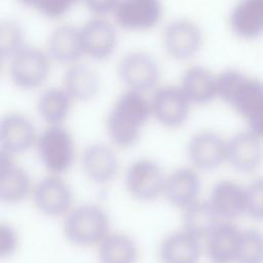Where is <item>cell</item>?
<instances>
[{
    "instance_id": "obj_1",
    "label": "cell",
    "mask_w": 263,
    "mask_h": 263,
    "mask_svg": "<svg viewBox=\"0 0 263 263\" xmlns=\"http://www.w3.org/2000/svg\"><path fill=\"white\" fill-rule=\"evenodd\" d=\"M150 116V101L143 92L127 89L117 98L107 115L106 128L110 140L119 148L133 146Z\"/></svg>"
},
{
    "instance_id": "obj_2",
    "label": "cell",
    "mask_w": 263,
    "mask_h": 263,
    "mask_svg": "<svg viewBox=\"0 0 263 263\" xmlns=\"http://www.w3.org/2000/svg\"><path fill=\"white\" fill-rule=\"evenodd\" d=\"M63 231L66 238L75 246L99 245L109 234V218L101 206L83 203L66 214Z\"/></svg>"
},
{
    "instance_id": "obj_3",
    "label": "cell",
    "mask_w": 263,
    "mask_h": 263,
    "mask_svg": "<svg viewBox=\"0 0 263 263\" xmlns=\"http://www.w3.org/2000/svg\"><path fill=\"white\" fill-rule=\"evenodd\" d=\"M36 149L40 162L52 175L67 172L74 162V140L61 124L46 127L37 138Z\"/></svg>"
},
{
    "instance_id": "obj_4",
    "label": "cell",
    "mask_w": 263,
    "mask_h": 263,
    "mask_svg": "<svg viewBox=\"0 0 263 263\" xmlns=\"http://www.w3.org/2000/svg\"><path fill=\"white\" fill-rule=\"evenodd\" d=\"M50 58L38 47L25 45L8 60V74L11 81L22 89L41 86L48 77Z\"/></svg>"
},
{
    "instance_id": "obj_5",
    "label": "cell",
    "mask_w": 263,
    "mask_h": 263,
    "mask_svg": "<svg viewBox=\"0 0 263 263\" xmlns=\"http://www.w3.org/2000/svg\"><path fill=\"white\" fill-rule=\"evenodd\" d=\"M166 176L160 164L149 158H140L126 170L125 187L136 199L150 201L163 194Z\"/></svg>"
},
{
    "instance_id": "obj_6",
    "label": "cell",
    "mask_w": 263,
    "mask_h": 263,
    "mask_svg": "<svg viewBox=\"0 0 263 263\" xmlns=\"http://www.w3.org/2000/svg\"><path fill=\"white\" fill-rule=\"evenodd\" d=\"M202 43V31L191 20H175L163 31V48L175 60L183 61L193 58L200 50Z\"/></svg>"
},
{
    "instance_id": "obj_7",
    "label": "cell",
    "mask_w": 263,
    "mask_h": 263,
    "mask_svg": "<svg viewBox=\"0 0 263 263\" xmlns=\"http://www.w3.org/2000/svg\"><path fill=\"white\" fill-rule=\"evenodd\" d=\"M118 74L127 89L144 92L156 86L160 70L157 62L150 54L133 51L121 59Z\"/></svg>"
},
{
    "instance_id": "obj_8",
    "label": "cell",
    "mask_w": 263,
    "mask_h": 263,
    "mask_svg": "<svg viewBox=\"0 0 263 263\" xmlns=\"http://www.w3.org/2000/svg\"><path fill=\"white\" fill-rule=\"evenodd\" d=\"M190 101L180 86L159 87L150 100L152 116L163 126L178 127L187 120Z\"/></svg>"
},
{
    "instance_id": "obj_9",
    "label": "cell",
    "mask_w": 263,
    "mask_h": 263,
    "mask_svg": "<svg viewBox=\"0 0 263 263\" xmlns=\"http://www.w3.org/2000/svg\"><path fill=\"white\" fill-rule=\"evenodd\" d=\"M113 15L117 26L126 31H146L159 23L162 4L160 0H119Z\"/></svg>"
},
{
    "instance_id": "obj_10",
    "label": "cell",
    "mask_w": 263,
    "mask_h": 263,
    "mask_svg": "<svg viewBox=\"0 0 263 263\" xmlns=\"http://www.w3.org/2000/svg\"><path fill=\"white\" fill-rule=\"evenodd\" d=\"M79 29L84 57L95 61L111 57L118 41L117 32L112 23L104 16H95Z\"/></svg>"
},
{
    "instance_id": "obj_11",
    "label": "cell",
    "mask_w": 263,
    "mask_h": 263,
    "mask_svg": "<svg viewBox=\"0 0 263 263\" xmlns=\"http://www.w3.org/2000/svg\"><path fill=\"white\" fill-rule=\"evenodd\" d=\"M227 161L242 174L257 171L263 162V140L250 129L233 135L227 141Z\"/></svg>"
},
{
    "instance_id": "obj_12",
    "label": "cell",
    "mask_w": 263,
    "mask_h": 263,
    "mask_svg": "<svg viewBox=\"0 0 263 263\" xmlns=\"http://www.w3.org/2000/svg\"><path fill=\"white\" fill-rule=\"evenodd\" d=\"M187 154L195 168L213 171L227 161V141L214 132H200L188 142Z\"/></svg>"
},
{
    "instance_id": "obj_13",
    "label": "cell",
    "mask_w": 263,
    "mask_h": 263,
    "mask_svg": "<svg viewBox=\"0 0 263 263\" xmlns=\"http://www.w3.org/2000/svg\"><path fill=\"white\" fill-rule=\"evenodd\" d=\"M36 208L44 215L55 217L67 214L72 202V191L69 185L58 175L41 179L33 189Z\"/></svg>"
},
{
    "instance_id": "obj_14",
    "label": "cell",
    "mask_w": 263,
    "mask_h": 263,
    "mask_svg": "<svg viewBox=\"0 0 263 263\" xmlns=\"http://www.w3.org/2000/svg\"><path fill=\"white\" fill-rule=\"evenodd\" d=\"M36 129L32 121L18 113L5 115L0 123L1 151L10 155L28 151L37 141Z\"/></svg>"
},
{
    "instance_id": "obj_15",
    "label": "cell",
    "mask_w": 263,
    "mask_h": 263,
    "mask_svg": "<svg viewBox=\"0 0 263 263\" xmlns=\"http://www.w3.org/2000/svg\"><path fill=\"white\" fill-rule=\"evenodd\" d=\"M241 231L230 221H219L205 236V251L213 263L236 261Z\"/></svg>"
},
{
    "instance_id": "obj_16",
    "label": "cell",
    "mask_w": 263,
    "mask_h": 263,
    "mask_svg": "<svg viewBox=\"0 0 263 263\" xmlns=\"http://www.w3.org/2000/svg\"><path fill=\"white\" fill-rule=\"evenodd\" d=\"M219 219L230 221L246 215V187L230 180L217 182L208 199Z\"/></svg>"
},
{
    "instance_id": "obj_17",
    "label": "cell",
    "mask_w": 263,
    "mask_h": 263,
    "mask_svg": "<svg viewBox=\"0 0 263 263\" xmlns=\"http://www.w3.org/2000/svg\"><path fill=\"white\" fill-rule=\"evenodd\" d=\"M31 179L23 167L16 165L12 155L1 151L0 155V199L4 203H17L31 192Z\"/></svg>"
},
{
    "instance_id": "obj_18",
    "label": "cell",
    "mask_w": 263,
    "mask_h": 263,
    "mask_svg": "<svg viewBox=\"0 0 263 263\" xmlns=\"http://www.w3.org/2000/svg\"><path fill=\"white\" fill-rule=\"evenodd\" d=\"M81 165L85 175L95 183L105 184L112 181L119 168L114 151L107 145H88L82 152Z\"/></svg>"
},
{
    "instance_id": "obj_19",
    "label": "cell",
    "mask_w": 263,
    "mask_h": 263,
    "mask_svg": "<svg viewBox=\"0 0 263 263\" xmlns=\"http://www.w3.org/2000/svg\"><path fill=\"white\" fill-rule=\"evenodd\" d=\"M201 181L198 174L190 167H180L166 176L164 191L167 201L185 209L198 200Z\"/></svg>"
},
{
    "instance_id": "obj_20",
    "label": "cell",
    "mask_w": 263,
    "mask_h": 263,
    "mask_svg": "<svg viewBox=\"0 0 263 263\" xmlns=\"http://www.w3.org/2000/svg\"><path fill=\"white\" fill-rule=\"evenodd\" d=\"M51 61L67 66L78 63L84 57L80 29L71 25L57 27L49 35L47 51Z\"/></svg>"
},
{
    "instance_id": "obj_21",
    "label": "cell",
    "mask_w": 263,
    "mask_h": 263,
    "mask_svg": "<svg viewBox=\"0 0 263 263\" xmlns=\"http://www.w3.org/2000/svg\"><path fill=\"white\" fill-rule=\"evenodd\" d=\"M229 26L241 39H255L263 34V0H239L229 14Z\"/></svg>"
},
{
    "instance_id": "obj_22",
    "label": "cell",
    "mask_w": 263,
    "mask_h": 263,
    "mask_svg": "<svg viewBox=\"0 0 263 263\" xmlns=\"http://www.w3.org/2000/svg\"><path fill=\"white\" fill-rule=\"evenodd\" d=\"M200 254V239L183 229L164 236L158 250L162 263H196Z\"/></svg>"
},
{
    "instance_id": "obj_23",
    "label": "cell",
    "mask_w": 263,
    "mask_h": 263,
    "mask_svg": "<svg viewBox=\"0 0 263 263\" xmlns=\"http://www.w3.org/2000/svg\"><path fill=\"white\" fill-rule=\"evenodd\" d=\"M180 87L191 104L205 105L218 97L217 75L200 66L190 67L183 73Z\"/></svg>"
},
{
    "instance_id": "obj_24",
    "label": "cell",
    "mask_w": 263,
    "mask_h": 263,
    "mask_svg": "<svg viewBox=\"0 0 263 263\" xmlns=\"http://www.w3.org/2000/svg\"><path fill=\"white\" fill-rule=\"evenodd\" d=\"M99 86V76L93 69L79 62L68 66L63 78L62 87L69 93L72 100L89 101L97 95Z\"/></svg>"
},
{
    "instance_id": "obj_25",
    "label": "cell",
    "mask_w": 263,
    "mask_h": 263,
    "mask_svg": "<svg viewBox=\"0 0 263 263\" xmlns=\"http://www.w3.org/2000/svg\"><path fill=\"white\" fill-rule=\"evenodd\" d=\"M72 101L63 87L47 88L38 98V114L49 125H60L68 117Z\"/></svg>"
},
{
    "instance_id": "obj_26",
    "label": "cell",
    "mask_w": 263,
    "mask_h": 263,
    "mask_svg": "<svg viewBox=\"0 0 263 263\" xmlns=\"http://www.w3.org/2000/svg\"><path fill=\"white\" fill-rule=\"evenodd\" d=\"M138 247L135 240L123 233H109L99 243L101 263H135Z\"/></svg>"
},
{
    "instance_id": "obj_27",
    "label": "cell",
    "mask_w": 263,
    "mask_h": 263,
    "mask_svg": "<svg viewBox=\"0 0 263 263\" xmlns=\"http://www.w3.org/2000/svg\"><path fill=\"white\" fill-rule=\"evenodd\" d=\"M218 222L219 218L208 200H196L184 209L182 217L183 230L199 239L205 238Z\"/></svg>"
},
{
    "instance_id": "obj_28",
    "label": "cell",
    "mask_w": 263,
    "mask_h": 263,
    "mask_svg": "<svg viewBox=\"0 0 263 263\" xmlns=\"http://www.w3.org/2000/svg\"><path fill=\"white\" fill-rule=\"evenodd\" d=\"M263 103V82L246 76L229 103L245 120Z\"/></svg>"
},
{
    "instance_id": "obj_29",
    "label": "cell",
    "mask_w": 263,
    "mask_h": 263,
    "mask_svg": "<svg viewBox=\"0 0 263 263\" xmlns=\"http://www.w3.org/2000/svg\"><path fill=\"white\" fill-rule=\"evenodd\" d=\"M235 263H263V232L258 228L241 231Z\"/></svg>"
},
{
    "instance_id": "obj_30",
    "label": "cell",
    "mask_w": 263,
    "mask_h": 263,
    "mask_svg": "<svg viewBox=\"0 0 263 263\" xmlns=\"http://www.w3.org/2000/svg\"><path fill=\"white\" fill-rule=\"evenodd\" d=\"M26 44L22 28L13 21H5L0 26V54L9 60Z\"/></svg>"
},
{
    "instance_id": "obj_31",
    "label": "cell",
    "mask_w": 263,
    "mask_h": 263,
    "mask_svg": "<svg viewBox=\"0 0 263 263\" xmlns=\"http://www.w3.org/2000/svg\"><path fill=\"white\" fill-rule=\"evenodd\" d=\"M247 213L252 219L263 221V177L253 180L246 187Z\"/></svg>"
},
{
    "instance_id": "obj_32",
    "label": "cell",
    "mask_w": 263,
    "mask_h": 263,
    "mask_svg": "<svg viewBox=\"0 0 263 263\" xmlns=\"http://www.w3.org/2000/svg\"><path fill=\"white\" fill-rule=\"evenodd\" d=\"M79 0H38L35 8L44 16L57 18L67 13Z\"/></svg>"
},
{
    "instance_id": "obj_33",
    "label": "cell",
    "mask_w": 263,
    "mask_h": 263,
    "mask_svg": "<svg viewBox=\"0 0 263 263\" xmlns=\"http://www.w3.org/2000/svg\"><path fill=\"white\" fill-rule=\"evenodd\" d=\"M18 237L14 228L9 224H0V257L5 259L13 255L17 249Z\"/></svg>"
},
{
    "instance_id": "obj_34",
    "label": "cell",
    "mask_w": 263,
    "mask_h": 263,
    "mask_svg": "<svg viewBox=\"0 0 263 263\" xmlns=\"http://www.w3.org/2000/svg\"><path fill=\"white\" fill-rule=\"evenodd\" d=\"M87 9L95 16H104L114 12L119 0H82Z\"/></svg>"
},
{
    "instance_id": "obj_35",
    "label": "cell",
    "mask_w": 263,
    "mask_h": 263,
    "mask_svg": "<svg viewBox=\"0 0 263 263\" xmlns=\"http://www.w3.org/2000/svg\"><path fill=\"white\" fill-rule=\"evenodd\" d=\"M248 129L263 140V103L246 119Z\"/></svg>"
},
{
    "instance_id": "obj_36",
    "label": "cell",
    "mask_w": 263,
    "mask_h": 263,
    "mask_svg": "<svg viewBox=\"0 0 263 263\" xmlns=\"http://www.w3.org/2000/svg\"><path fill=\"white\" fill-rule=\"evenodd\" d=\"M20 3H22L23 5L30 7V8H35V5L37 3L38 0H17Z\"/></svg>"
}]
</instances>
